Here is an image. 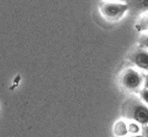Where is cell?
<instances>
[{"instance_id":"10","label":"cell","mask_w":148,"mask_h":137,"mask_svg":"<svg viewBox=\"0 0 148 137\" xmlns=\"http://www.w3.org/2000/svg\"><path fill=\"white\" fill-rule=\"evenodd\" d=\"M139 43H140V45H142V48L148 49V34H144V36L140 38Z\"/></svg>"},{"instance_id":"3","label":"cell","mask_w":148,"mask_h":137,"mask_svg":"<svg viewBox=\"0 0 148 137\" xmlns=\"http://www.w3.org/2000/svg\"><path fill=\"white\" fill-rule=\"evenodd\" d=\"M130 117L136 123L142 125H148V106L144 103H134L130 107Z\"/></svg>"},{"instance_id":"6","label":"cell","mask_w":148,"mask_h":137,"mask_svg":"<svg viewBox=\"0 0 148 137\" xmlns=\"http://www.w3.org/2000/svg\"><path fill=\"white\" fill-rule=\"evenodd\" d=\"M132 6L138 12L148 13V0H132Z\"/></svg>"},{"instance_id":"2","label":"cell","mask_w":148,"mask_h":137,"mask_svg":"<svg viewBox=\"0 0 148 137\" xmlns=\"http://www.w3.org/2000/svg\"><path fill=\"white\" fill-rule=\"evenodd\" d=\"M144 83L143 75L135 68H126L121 76V84L125 91L136 92Z\"/></svg>"},{"instance_id":"8","label":"cell","mask_w":148,"mask_h":137,"mask_svg":"<svg viewBox=\"0 0 148 137\" xmlns=\"http://www.w3.org/2000/svg\"><path fill=\"white\" fill-rule=\"evenodd\" d=\"M127 128H128V133L132 134V135H137V133L139 132V126H138V123H136L135 121L130 122L127 124Z\"/></svg>"},{"instance_id":"11","label":"cell","mask_w":148,"mask_h":137,"mask_svg":"<svg viewBox=\"0 0 148 137\" xmlns=\"http://www.w3.org/2000/svg\"><path fill=\"white\" fill-rule=\"evenodd\" d=\"M143 132H144V137H148V125H145V126H144Z\"/></svg>"},{"instance_id":"9","label":"cell","mask_w":148,"mask_h":137,"mask_svg":"<svg viewBox=\"0 0 148 137\" xmlns=\"http://www.w3.org/2000/svg\"><path fill=\"white\" fill-rule=\"evenodd\" d=\"M139 95H140V99H142V101L144 102V104H146V105L148 106V88H145V87H144L142 91H140Z\"/></svg>"},{"instance_id":"5","label":"cell","mask_w":148,"mask_h":137,"mask_svg":"<svg viewBox=\"0 0 148 137\" xmlns=\"http://www.w3.org/2000/svg\"><path fill=\"white\" fill-rule=\"evenodd\" d=\"M114 133L117 137H126V134H128L127 124L124 121L117 122L114 126Z\"/></svg>"},{"instance_id":"1","label":"cell","mask_w":148,"mask_h":137,"mask_svg":"<svg viewBox=\"0 0 148 137\" xmlns=\"http://www.w3.org/2000/svg\"><path fill=\"white\" fill-rule=\"evenodd\" d=\"M99 13L108 22H117L130 10V5L118 0H102L99 3Z\"/></svg>"},{"instance_id":"4","label":"cell","mask_w":148,"mask_h":137,"mask_svg":"<svg viewBox=\"0 0 148 137\" xmlns=\"http://www.w3.org/2000/svg\"><path fill=\"white\" fill-rule=\"evenodd\" d=\"M130 61L136 68L148 72V49L140 48L130 55Z\"/></svg>"},{"instance_id":"13","label":"cell","mask_w":148,"mask_h":137,"mask_svg":"<svg viewBox=\"0 0 148 137\" xmlns=\"http://www.w3.org/2000/svg\"><path fill=\"white\" fill-rule=\"evenodd\" d=\"M128 137H144V135H130Z\"/></svg>"},{"instance_id":"12","label":"cell","mask_w":148,"mask_h":137,"mask_svg":"<svg viewBox=\"0 0 148 137\" xmlns=\"http://www.w3.org/2000/svg\"><path fill=\"white\" fill-rule=\"evenodd\" d=\"M144 87L145 88H148V74L145 76V79H144Z\"/></svg>"},{"instance_id":"7","label":"cell","mask_w":148,"mask_h":137,"mask_svg":"<svg viewBox=\"0 0 148 137\" xmlns=\"http://www.w3.org/2000/svg\"><path fill=\"white\" fill-rule=\"evenodd\" d=\"M139 31H147L148 30V13H145L144 17L140 19V21L138 22V25L136 27Z\"/></svg>"}]
</instances>
